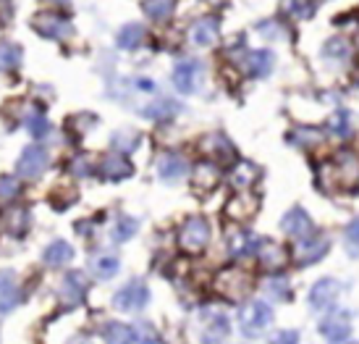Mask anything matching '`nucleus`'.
Segmentation results:
<instances>
[{
    "label": "nucleus",
    "instance_id": "nucleus-20",
    "mask_svg": "<svg viewBox=\"0 0 359 344\" xmlns=\"http://www.w3.org/2000/svg\"><path fill=\"white\" fill-rule=\"evenodd\" d=\"M158 173L163 182H179L187 173V161L176 152H163L158 158Z\"/></svg>",
    "mask_w": 359,
    "mask_h": 344
},
{
    "label": "nucleus",
    "instance_id": "nucleus-12",
    "mask_svg": "<svg viewBox=\"0 0 359 344\" xmlns=\"http://www.w3.org/2000/svg\"><path fill=\"white\" fill-rule=\"evenodd\" d=\"M191 184H194V190H197L200 194L212 192V190H215V187L220 184V166L215 161H202V163H197Z\"/></svg>",
    "mask_w": 359,
    "mask_h": 344
},
{
    "label": "nucleus",
    "instance_id": "nucleus-13",
    "mask_svg": "<svg viewBox=\"0 0 359 344\" xmlns=\"http://www.w3.org/2000/svg\"><path fill=\"white\" fill-rule=\"evenodd\" d=\"M218 29H220V21L215 16H202L191 24L189 37L197 48H210L212 42L218 40Z\"/></svg>",
    "mask_w": 359,
    "mask_h": 344
},
{
    "label": "nucleus",
    "instance_id": "nucleus-7",
    "mask_svg": "<svg viewBox=\"0 0 359 344\" xmlns=\"http://www.w3.org/2000/svg\"><path fill=\"white\" fill-rule=\"evenodd\" d=\"M32 27L40 32L42 37H53V40H66L71 32V24L66 16H60L55 11H42L32 19Z\"/></svg>",
    "mask_w": 359,
    "mask_h": 344
},
{
    "label": "nucleus",
    "instance_id": "nucleus-27",
    "mask_svg": "<svg viewBox=\"0 0 359 344\" xmlns=\"http://www.w3.org/2000/svg\"><path fill=\"white\" fill-rule=\"evenodd\" d=\"M116 42H118L121 48H126V51L140 48L142 42H144V27H142V24H126V27L118 32Z\"/></svg>",
    "mask_w": 359,
    "mask_h": 344
},
{
    "label": "nucleus",
    "instance_id": "nucleus-1",
    "mask_svg": "<svg viewBox=\"0 0 359 344\" xmlns=\"http://www.w3.org/2000/svg\"><path fill=\"white\" fill-rule=\"evenodd\" d=\"M325 168L333 171V179H336V184H339L341 190H346V192L359 190V155L357 152H351V150L336 152L333 161H330Z\"/></svg>",
    "mask_w": 359,
    "mask_h": 344
},
{
    "label": "nucleus",
    "instance_id": "nucleus-23",
    "mask_svg": "<svg viewBox=\"0 0 359 344\" xmlns=\"http://www.w3.org/2000/svg\"><path fill=\"white\" fill-rule=\"evenodd\" d=\"M90 271L97 279L108 282V279H113L121 271V260L113 253H95L90 258Z\"/></svg>",
    "mask_w": 359,
    "mask_h": 344
},
{
    "label": "nucleus",
    "instance_id": "nucleus-46",
    "mask_svg": "<svg viewBox=\"0 0 359 344\" xmlns=\"http://www.w3.org/2000/svg\"><path fill=\"white\" fill-rule=\"evenodd\" d=\"M42 3H50L53 8H55V6H60V8H63V6H69V0H42Z\"/></svg>",
    "mask_w": 359,
    "mask_h": 344
},
{
    "label": "nucleus",
    "instance_id": "nucleus-6",
    "mask_svg": "<svg viewBox=\"0 0 359 344\" xmlns=\"http://www.w3.org/2000/svg\"><path fill=\"white\" fill-rule=\"evenodd\" d=\"M48 163H50L48 150L42 145H29L27 150L21 152L19 163H16V171L24 179H40L42 173H45V168H48Z\"/></svg>",
    "mask_w": 359,
    "mask_h": 344
},
{
    "label": "nucleus",
    "instance_id": "nucleus-2",
    "mask_svg": "<svg viewBox=\"0 0 359 344\" xmlns=\"http://www.w3.org/2000/svg\"><path fill=\"white\" fill-rule=\"evenodd\" d=\"M215 289H218L220 297H226L231 303H239L241 297H247V292L252 289V282L250 276L244 274V271H239L236 265H229L215 279Z\"/></svg>",
    "mask_w": 359,
    "mask_h": 344
},
{
    "label": "nucleus",
    "instance_id": "nucleus-11",
    "mask_svg": "<svg viewBox=\"0 0 359 344\" xmlns=\"http://www.w3.org/2000/svg\"><path fill=\"white\" fill-rule=\"evenodd\" d=\"M87 289H90L87 276L81 274V271H74V274L63 276V282H60V300L74 307V305H79L84 300Z\"/></svg>",
    "mask_w": 359,
    "mask_h": 344
},
{
    "label": "nucleus",
    "instance_id": "nucleus-21",
    "mask_svg": "<svg viewBox=\"0 0 359 344\" xmlns=\"http://www.w3.org/2000/svg\"><path fill=\"white\" fill-rule=\"evenodd\" d=\"M197 79H200V63L181 61L179 66L173 69V84H176V90L184 92V95L194 92V87H197Z\"/></svg>",
    "mask_w": 359,
    "mask_h": 344
},
{
    "label": "nucleus",
    "instance_id": "nucleus-26",
    "mask_svg": "<svg viewBox=\"0 0 359 344\" xmlns=\"http://www.w3.org/2000/svg\"><path fill=\"white\" fill-rule=\"evenodd\" d=\"M179 111H181L179 102L168 100V98H158V100H152L150 105H144V108H142V113H144L147 119H158V121H165V119L176 116Z\"/></svg>",
    "mask_w": 359,
    "mask_h": 344
},
{
    "label": "nucleus",
    "instance_id": "nucleus-4",
    "mask_svg": "<svg viewBox=\"0 0 359 344\" xmlns=\"http://www.w3.org/2000/svg\"><path fill=\"white\" fill-rule=\"evenodd\" d=\"M210 242V223L205 218H189L179 229V247L189 255H200Z\"/></svg>",
    "mask_w": 359,
    "mask_h": 344
},
{
    "label": "nucleus",
    "instance_id": "nucleus-3",
    "mask_svg": "<svg viewBox=\"0 0 359 344\" xmlns=\"http://www.w3.org/2000/svg\"><path fill=\"white\" fill-rule=\"evenodd\" d=\"M273 324V307L259 300H252V303L241 305L239 310V326L247 336H257L259 331H265L268 326Z\"/></svg>",
    "mask_w": 359,
    "mask_h": 344
},
{
    "label": "nucleus",
    "instance_id": "nucleus-47",
    "mask_svg": "<svg viewBox=\"0 0 359 344\" xmlns=\"http://www.w3.org/2000/svg\"><path fill=\"white\" fill-rule=\"evenodd\" d=\"M210 6H223V3H226V0H208Z\"/></svg>",
    "mask_w": 359,
    "mask_h": 344
},
{
    "label": "nucleus",
    "instance_id": "nucleus-29",
    "mask_svg": "<svg viewBox=\"0 0 359 344\" xmlns=\"http://www.w3.org/2000/svg\"><path fill=\"white\" fill-rule=\"evenodd\" d=\"M280 11L291 19H312L315 6L312 0H280Z\"/></svg>",
    "mask_w": 359,
    "mask_h": 344
},
{
    "label": "nucleus",
    "instance_id": "nucleus-34",
    "mask_svg": "<svg viewBox=\"0 0 359 344\" xmlns=\"http://www.w3.org/2000/svg\"><path fill=\"white\" fill-rule=\"evenodd\" d=\"M102 336H105V342H137L134 326H123V324H108Z\"/></svg>",
    "mask_w": 359,
    "mask_h": 344
},
{
    "label": "nucleus",
    "instance_id": "nucleus-38",
    "mask_svg": "<svg viewBox=\"0 0 359 344\" xmlns=\"http://www.w3.org/2000/svg\"><path fill=\"white\" fill-rule=\"evenodd\" d=\"M137 234V221L131 218V216H121L118 221H116V229H113V237L118 239V242H126Z\"/></svg>",
    "mask_w": 359,
    "mask_h": 344
},
{
    "label": "nucleus",
    "instance_id": "nucleus-22",
    "mask_svg": "<svg viewBox=\"0 0 359 344\" xmlns=\"http://www.w3.org/2000/svg\"><path fill=\"white\" fill-rule=\"evenodd\" d=\"M259 168L255 166L252 161H239L236 166H233V171H231L229 182L233 190H239V192H244V190H250V187H255V182L259 179Z\"/></svg>",
    "mask_w": 359,
    "mask_h": 344
},
{
    "label": "nucleus",
    "instance_id": "nucleus-9",
    "mask_svg": "<svg viewBox=\"0 0 359 344\" xmlns=\"http://www.w3.org/2000/svg\"><path fill=\"white\" fill-rule=\"evenodd\" d=\"M200 152L208 158V161H215L220 163H231L236 158V150H233V145H231L223 134H208L205 140L200 142Z\"/></svg>",
    "mask_w": 359,
    "mask_h": 344
},
{
    "label": "nucleus",
    "instance_id": "nucleus-37",
    "mask_svg": "<svg viewBox=\"0 0 359 344\" xmlns=\"http://www.w3.org/2000/svg\"><path fill=\"white\" fill-rule=\"evenodd\" d=\"M27 126H29V132L37 137V140H42L45 134H48V129H50V124H48V119L42 116V111H37V108H32L29 116H27Z\"/></svg>",
    "mask_w": 359,
    "mask_h": 344
},
{
    "label": "nucleus",
    "instance_id": "nucleus-10",
    "mask_svg": "<svg viewBox=\"0 0 359 344\" xmlns=\"http://www.w3.org/2000/svg\"><path fill=\"white\" fill-rule=\"evenodd\" d=\"M341 294V284L336 279H320L315 286H312V292H309V303L315 310H330L333 303L339 300Z\"/></svg>",
    "mask_w": 359,
    "mask_h": 344
},
{
    "label": "nucleus",
    "instance_id": "nucleus-43",
    "mask_svg": "<svg viewBox=\"0 0 359 344\" xmlns=\"http://www.w3.org/2000/svg\"><path fill=\"white\" fill-rule=\"evenodd\" d=\"M134 336H137V342H158L160 334L152 329L150 324H137L134 326Z\"/></svg>",
    "mask_w": 359,
    "mask_h": 344
},
{
    "label": "nucleus",
    "instance_id": "nucleus-31",
    "mask_svg": "<svg viewBox=\"0 0 359 344\" xmlns=\"http://www.w3.org/2000/svg\"><path fill=\"white\" fill-rule=\"evenodd\" d=\"M176 8V0H147L144 3V13L155 21H165Z\"/></svg>",
    "mask_w": 359,
    "mask_h": 344
},
{
    "label": "nucleus",
    "instance_id": "nucleus-24",
    "mask_svg": "<svg viewBox=\"0 0 359 344\" xmlns=\"http://www.w3.org/2000/svg\"><path fill=\"white\" fill-rule=\"evenodd\" d=\"M241 69L247 71L250 77H268L270 71H273V55H270L268 51L247 53V55L241 58Z\"/></svg>",
    "mask_w": 359,
    "mask_h": 344
},
{
    "label": "nucleus",
    "instance_id": "nucleus-28",
    "mask_svg": "<svg viewBox=\"0 0 359 344\" xmlns=\"http://www.w3.org/2000/svg\"><path fill=\"white\" fill-rule=\"evenodd\" d=\"M74 258V250H71L69 242H53L48 250H45V263L53 265V268H58V265H66Z\"/></svg>",
    "mask_w": 359,
    "mask_h": 344
},
{
    "label": "nucleus",
    "instance_id": "nucleus-8",
    "mask_svg": "<svg viewBox=\"0 0 359 344\" xmlns=\"http://www.w3.org/2000/svg\"><path fill=\"white\" fill-rule=\"evenodd\" d=\"M328 237H323V234H318V237H299V242L294 244V260L299 265H315L323 258V255L328 253Z\"/></svg>",
    "mask_w": 359,
    "mask_h": 344
},
{
    "label": "nucleus",
    "instance_id": "nucleus-33",
    "mask_svg": "<svg viewBox=\"0 0 359 344\" xmlns=\"http://www.w3.org/2000/svg\"><path fill=\"white\" fill-rule=\"evenodd\" d=\"M21 192V184L19 179H13V176H3L0 179V208H6V205H11L16 197H19Z\"/></svg>",
    "mask_w": 359,
    "mask_h": 344
},
{
    "label": "nucleus",
    "instance_id": "nucleus-35",
    "mask_svg": "<svg viewBox=\"0 0 359 344\" xmlns=\"http://www.w3.org/2000/svg\"><path fill=\"white\" fill-rule=\"evenodd\" d=\"M291 142H297V145H302V147H315V145L323 142V132H320V129H309V126H304V129L291 132Z\"/></svg>",
    "mask_w": 359,
    "mask_h": 344
},
{
    "label": "nucleus",
    "instance_id": "nucleus-42",
    "mask_svg": "<svg viewBox=\"0 0 359 344\" xmlns=\"http://www.w3.org/2000/svg\"><path fill=\"white\" fill-rule=\"evenodd\" d=\"M29 213L24 211V208H19L16 213H11V232L13 234H24L27 232V226H29Z\"/></svg>",
    "mask_w": 359,
    "mask_h": 344
},
{
    "label": "nucleus",
    "instance_id": "nucleus-44",
    "mask_svg": "<svg viewBox=\"0 0 359 344\" xmlns=\"http://www.w3.org/2000/svg\"><path fill=\"white\" fill-rule=\"evenodd\" d=\"M71 173H74V176H87V173H92L90 158H87V155H79L76 161L71 163Z\"/></svg>",
    "mask_w": 359,
    "mask_h": 344
},
{
    "label": "nucleus",
    "instance_id": "nucleus-5",
    "mask_svg": "<svg viewBox=\"0 0 359 344\" xmlns=\"http://www.w3.org/2000/svg\"><path fill=\"white\" fill-rule=\"evenodd\" d=\"M147 303H150V289H147V284H142V282L126 284L123 289H118V292L113 294V307L121 310V313L142 310Z\"/></svg>",
    "mask_w": 359,
    "mask_h": 344
},
{
    "label": "nucleus",
    "instance_id": "nucleus-17",
    "mask_svg": "<svg viewBox=\"0 0 359 344\" xmlns=\"http://www.w3.org/2000/svg\"><path fill=\"white\" fill-rule=\"evenodd\" d=\"M257 211H259V200L255 194H236L226 205V216L233 218V221H250V218L257 216Z\"/></svg>",
    "mask_w": 359,
    "mask_h": 344
},
{
    "label": "nucleus",
    "instance_id": "nucleus-14",
    "mask_svg": "<svg viewBox=\"0 0 359 344\" xmlns=\"http://www.w3.org/2000/svg\"><path fill=\"white\" fill-rule=\"evenodd\" d=\"M255 253L259 258V265L268 268V271H280L283 263H286V250L278 242H273V239H259Z\"/></svg>",
    "mask_w": 359,
    "mask_h": 344
},
{
    "label": "nucleus",
    "instance_id": "nucleus-41",
    "mask_svg": "<svg viewBox=\"0 0 359 344\" xmlns=\"http://www.w3.org/2000/svg\"><path fill=\"white\" fill-rule=\"evenodd\" d=\"M140 145V140H137V132H118L116 137H113V147H118V150H123V152H129V150H134Z\"/></svg>",
    "mask_w": 359,
    "mask_h": 344
},
{
    "label": "nucleus",
    "instance_id": "nucleus-39",
    "mask_svg": "<svg viewBox=\"0 0 359 344\" xmlns=\"http://www.w3.org/2000/svg\"><path fill=\"white\" fill-rule=\"evenodd\" d=\"M325 126H328L330 134H336V137H346V134H349V113L346 111L333 113Z\"/></svg>",
    "mask_w": 359,
    "mask_h": 344
},
{
    "label": "nucleus",
    "instance_id": "nucleus-18",
    "mask_svg": "<svg viewBox=\"0 0 359 344\" xmlns=\"http://www.w3.org/2000/svg\"><path fill=\"white\" fill-rule=\"evenodd\" d=\"M21 303V289L11 271H0V313H8Z\"/></svg>",
    "mask_w": 359,
    "mask_h": 344
},
{
    "label": "nucleus",
    "instance_id": "nucleus-30",
    "mask_svg": "<svg viewBox=\"0 0 359 344\" xmlns=\"http://www.w3.org/2000/svg\"><path fill=\"white\" fill-rule=\"evenodd\" d=\"M21 63V48L13 42H0V71H13Z\"/></svg>",
    "mask_w": 359,
    "mask_h": 344
},
{
    "label": "nucleus",
    "instance_id": "nucleus-32",
    "mask_svg": "<svg viewBox=\"0 0 359 344\" xmlns=\"http://www.w3.org/2000/svg\"><path fill=\"white\" fill-rule=\"evenodd\" d=\"M265 292H270L276 300H289L291 297V286L286 276H268L265 279Z\"/></svg>",
    "mask_w": 359,
    "mask_h": 344
},
{
    "label": "nucleus",
    "instance_id": "nucleus-19",
    "mask_svg": "<svg viewBox=\"0 0 359 344\" xmlns=\"http://www.w3.org/2000/svg\"><path fill=\"white\" fill-rule=\"evenodd\" d=\"M280 229L289 234V237H307L312 234V221H309V216L302 208H291L283 218H280Z\"/></svg>",
    "mask_w": 359,
    "mask_h": 344
},
{
    "label": "nucleus",
    "instance_id": "nucleus-40",
    "mask_svg": "<svg viewBox=\"0 0 359 344\" xmlns=\"http://www.w3.org/2000/svg\"><path fill=\"white\" fill-rule=\"evenodd\" d=\"M344 244H346V250L351 255H359V218L346 223V229H344Z\"/></svg>",
    "mask_w": 359,
    "mask_h": 344
},
{
    "label": "nucleus",
    "instance_id": "nucleus-25",
    "mask_svg": "<svg viewBox=\"0 0 359 344\" xmlns=\"http://www.w3.org/2000/svg\"><path fill=\"white\" fill-rule=\"evenodd\" d=\"M231 242H229V250H231V255L233 258H247L250 253H255L257 250V237L255 234H250V232H233L229 237Z\"/></svg>",
    "mask_w": 359,
    "mask_h": 344
},
{
    "label": "nucleus",
    "instance_id": "nucleus-36",
    "mask_svg": "<svg viewBox=\"0 0 359 344\" xmlns=\"http://www.w3.org/2000/svg\"><path fill=\"white\" fill-rule=\"evenodd\" d=\"M323 53H325L328 58H336V61H346V58H349V42L344 40V37H333V40L325 42Z\"/></svg>",
    "mask_w": 359,
    "mask_h": 344
},
{
    "label": "nucleus",
    "instance_id": "nucleus-16",
    "mask_svg": "<svg viewBox=\"0 0 359 344\" xmlns=\"http://www.w3.org/2000/svg\"><path fill=\"white\" fill-rule=\"evenodd\" d=\"M100 173L105 179H110V182H123V179H129L131 173H134V166L121 152H110V155L102 158Z\"/></svg>",
    "mask_w": 359,
    "mask_h": 344
},
{
    "label": "nucleus",
    "instance_id": "nucleus-15",
    "mask_svg": "<svg viewBox=\"0 0 359 344\" xmlns=\"http://www.w3.org/2000/svg\"><path fill=\"white\" fill-rule=\"evenodd\" d=\"M320 334L330 339V342H344L349 339V315L346 313H330L320 321Z\"/></svg>",
    "mask_w": 359,
    "mask_h": 344
},
{
    "label": "nucleus",
    "instance_id": "nucleus-48",
    "mask_svg": "<svg viewBox=\"0 0 359 344\" xmlns=\"http://www.w3.org/2000/svg\"><path fill=\"white\" fill-rule=\"evenodd\" d=\"M357 45H359V34H357Z\"/></svg>",
    "mask_w": 359,
    "mask_h": 344
},
{
    "label": "nucleus",
    "instance_id": "nucleus-45",
    "mask_svg": "<svg viewBox=\"0 0 359 344\" xmlns=\"http://www.w3.org/2000/svg\"><path fill=\"white\" fill-rule=\"evenodd\" d=\"M273 342H299V334H294V331H280V334L273 336Z\"/></svg>",
    "mask_w": 359,
    "mask_h": 344
}]
</instances>
